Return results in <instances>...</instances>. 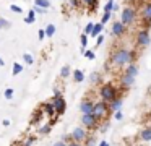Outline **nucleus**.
<instances>
[{"label": "nucleus", "instance_id": "nucleus-5", "mask_svg": "<svg viewBox=\"0 0 151 146\" xmlns=\"http://www.w3.org/2000/svg\"><path fill=\"white\" fill-rule=\"evenodd\" d=\"M93 114L94 115H98L99 119H106V117L111 115V110H109V104L104 102V101H98V102H94V110H93Z\"/></svg>", "mask_w": 151, "mask_h": 146}, {"label": "nucleus", "instance_id": "nucleus-21", "mask_svg": "<svg viewBox=\"0 0 151 146\" xmlns=\"http://www.w3.org/2000/svg\"><path fill=\"white\" fill-rule=\"evenodd\" d=\"M89 83H91L93 86H94V84H99V83H101V75L96 73V71H94V73H91V76H89Z\"/></svg>", "mask_w": 151, "mask_h": 146}, {"label": "nucleus", "instance_id": "nucleus-44", "mask_svg": "<svg viewBox=\"0 0 151 146\" xmlns=\"http://www.w3.org/2000/svg\"><path fill=\"white\" fill-rule=\"evenodd\" d=\"M34 12H36V13H44V12H46V10H42V8H39V6H36V5H34Z\"/></svg>", "mask_w": 151, "mask_h": 146}, {"label": "nucleus", "instance_id": "nucleus-6", "mask_svg": "<svg viewBox=\"0 0 151 146\" xmlns=\"http://www.w3.org/2000/svg\"><path fill=\"white\" fill-rule=\"evenodd\" d=\"M150 42H151L150 29L141 28L140 31L137 32V45H138L140 49H145V47H148V45H150Z\"/></svg>", "mask_w": 151, "mask_h": 146}, {"label": "nucleus", "instance_id": "nucleus-20", "mask_svg": "<svg viewBox=\"0 0 151 146\" xmlns=\"http://www.w3.org/2000/svg\"><path fill=\"white\" fill-rule=\"evenodd\" d=\"M102 26H104V24H102L101 21L96 23V24H94V29H93V32H91L93 37H96V36H101V32H102Z\"/></svg>", "mask_w": 151, "mask_h": 146}, {"label": "nucleus", "instance_id": "nucleus-47", "mask_svg": "<svg viewBox=\"0 0 151 146\" xmlns=\"http://www.w3.org/2000/svg\"><path fill=\"white\" fill-rule=\"evenodd\" d=\"M2 125H4V127H8V125H10V120H8V119H5L4 122H2Z\"/></svg>", "mask_w": 151, "mask_h": 146}, {"label": "nucleus", "instance_id": "nucleus-28", "mask_svg": "<svg viewBox=\"0 0 151 146\" xmlns=\"http://www.w3.org/2000/svg\"><path fill=\"white\" fill-rule=\"evenodd\" d=\"M50 128H52V123H46L44 127H41V128H39V133H42V135H47V133L50 132Z\"/></svg>", "mask_w": 151, "mask_h": 146}, {"label": "nucleus", "instance_id": "nucleus-30", "mask_svg": "<svg viewBox=\"0 0 151 146\" xmlns=\"http://www.w3.org/2000/svg\"><path fill=\"white\" fill-rule=\"evenodd\" d=\"M10 26H12V23L8 21V19L0 18V29H7V28H10Z\"/></svg>", "mask_w": 151, "mask_h": 146}, {"label": "nucleus", "instance_id": "nucleus-49", "mask_svg": "<svg viewBox=\"0 0 151 146\" xmlns=\"http://www.w3.org/2000/svg\"><path fill=\"white\" fill-rule=\"evenodd\" d=\"M4 65H5V60H4L2 57H0V67H4Z\"/></svg>", "mask_w": 151, "mask_h": 146}, {"label": "nucleus", "instance_id": "nucleus-48", "mask_svg": "<svg viewBox=\"0 0 151 146\" xmlns=\"http://www.w3.org/2000/svg\"><path fill=\"white\" fill-rule=\"evenodd\" d=\"M67 146H83L81 143H76V141H73V143H70V145H67Z\"/></svg>", "mask_w": 151, "mask_h": 146}, {"label": "nucleus", "instance_id": "nucleus-36", "mask_svg": "<svg viewBox=\"0 0 151 146\" xmlns=\"http://www.w3.org/2000/svg\"><path fill=\"white\" fill-rule=\"evenodd\" d=\"M109 19H111V13H104L101 18V23L102 24H106V23H109Z\"/></svg>", "mask_w": 151, "mask_h": 146}, {"label": "nucleus", "instance_id": "nucleus-24", "mask_svg": "<svg viewBox=\"0 0 151 146\" xmlns=\"http://www.w3.org/2000/svg\"><path fill=\"white\" fill-rule=\"evenodd\" d=\"M98 3H99V0H88L86 6H88V10H89V12H94V10L98 8Z\"/></svg>", "mask_w": 151, "mask_h": 146}, {"label": "nucleus", "instance_id": "nucleus-40", "mask_svg": "<svg viewBox=\"0 0 151 146\" xmlns=\"http://www.w3.org/2000/svg\"><path fill=\"white\" fill-rule=\"evenodd\" d=\"M85 57L89 58V60H93V58H94V52L93 50H85Z\"/></svg>", "mask_w": 151, "mask_h": 146}, {"label": "nucleus", "instance_id": "nucleus-1", "mask_svg": "<svg viewBox=\"0 0 151 146\" xmlns=\"http://www.w3.org/2000/svg\"><path fill=\"white\" fill-rule=\"evenodd\" d=\"M111 63H114L117 68H122L125 65L135 63V54L132 50H128L127 47H119L112 52L111 55Z\"/></svg>", "mask_w": 151, "mask_h": 146}, {"label": "nucleus", "instance_id": "nucleus-34", "mask_svg": "<svg viewBox=\"0 0 151 146\" xmlns=\"http://www.w3.org/2000/svg\"><path fill=\"white\" fill-rule=\"evenodd\" d=\"M13 97V89L12 88H7L5 89V99H12Z\"/></svg>", "mask_w": 151, "mask_h": 146}, {"label": "nucleus", "instance_id": "nucleus-16", "mask_svg": "<svg viewBox=\"0 0 151 146\" xmlns=\"http://www.w3.org/2000/svg\"><path fill=\"white\" fill-rule=\"evenodd\" d=\"M125 75H128V76H132V78H135L138 75V65L137 63H130V65H127V68H125V71H124Z\"/></svg>", "mask_w": 151, "mask_h": 146}, {"label": "nucleus", "instance_id": "nucleus-17", "mask_svg": "<svg viewBox=\"0 0 151 146\" xmlns=\"http://www.w3.org/2000/svg\"><path fill=\"white\" fill-rule=\"evenodd\" d=\"M85 80V73L81 70H73V81L75 83H83Z\"/></svg>", "mask_w": 151, "mask_h": 146}, {"label": "nucleus", "instance_id": "nucleus-41", "mask_svg": "<svg viewBox=\"0 0 151 146\" xmlns=\"http://www.w3.org/2000/svg\"><path fill=\"white\" fill-rule=\"evenodd\" d=\"M37 34H39V36H37V37H39V41H42L44 36H46V29H39V31H37Z\"/></svg>", "mask_w": 151, "mask_h": 146}, {"label": "nucleus", "instance_id": "nucleus-38", "mask_svg": "<svg viewBox=\"0 0 151 146\" xmlns=\"http://www.w3.org/2000/svg\"><path fill=\"white\" fill-rule=\"evenodd\" d=\"M60 96H62V89L59 86H55L54 88V97H60Z\"/></svg>", "mask_w": 151, "mask_h": 146}, {"label": "nucleus", "instance_id": "nucleus-42", "mask_svg": "<svg viewBox=\"0 0 151 146\" xmlns=\"http://www.w3.org/2000/svg\"><path fill=\"white\" fill-rule=\"evenodd\" d=\"M122 119H124V114H122L120 110H119V112H115V120H119V122H120Z\"/></svg>", "mask_w": 151, "mask_h": 146}, {"label": "nucleus", "instance_id": "nucleus-7", "mask_svg": "<svg viewBox=\"0 0 151 146\" xmlns=\"http://www.w3.org/2000/svg\"><path fill=\"white\" fill-rule=\"evenodd\" d=\"M72 136H73V141L81 143V145H83V143L89 138L88 128H85V127H75V128H73V132H72Z\"/></svg>", "mask_w": 151, "mask_h": 146}, {"label": "nucleus", "instance_id": "nucleus-11", "mask_svg": "<svg viewBox=\"0 0 151 146\" xmlns=\"http://www.w3.org/2000/svg\"><path fill=\"white\" fill-rule=\"evenodd\" d=\"M52 104H54V107H55L57 117H60L63 112H65V109H67V102H65V99H63V96H60V97H54V99H52Z\"/></svg>", "mask_w": 151, "mask_h": 146}, {"label": "nucleus", "instance_id": "nucleus-9", "mask_svg": "<svg viewBox=\"0 0 151 146\" xmlns=\"http://www.w3.org/2000/svg\"><path fill=\"white\" fill-rule=\"evenodd\" d=\"M80 110H81V115H89V114H93V110H94V101L85 97V99L80 102Z\"/></svg>", "mask_w": 151, "mask_h": 146}, {"label": "nucleus", "instance_id": "nucleus-29", "mask_svg": "<svg viewBox=\"0 0 151 146\" xmlns=\"http://www.w3.org/2000/svg\"><path fill=\"white\" fill-rule=\"evenodd\" d=\"M112 10H114V0H109L104 5V13H111Z\"/></svg>", "mask_w": 151, "mask_h": 146}, {"label": "nucleus", "instance_id": "nucleus-3", "mask_svg": "<svg viewBox=\"0 0 151 146\" xmlns=\"http://www.w3.org/2000/svg\"><path fill=\"white\" fill-rule=\"evenodd\" d=\"M120 21L125 26H133L135 21H137V8L132 5H127L120 13Z\"/></svg>", "mask_w": 151, "mask_h": 146}, {"label": "nucleus", "instance_id": "nucleus-33", "mask_svg": "<svg viewBox=\"0 0 151 146\" xmlns=\"http://www.w3.org/2000/svg\"><path fill=\"white\" fill-rule=\"evenodd\" d=\"M62 141H63V143H67V145L73 143V136H72V133H70V135H68V133H67V135H63V136H62Z\"/></svg>", "mask_w": 151, "mask_h": 146}, {"label": "nucleus", "instance_id": "nucleus-26", "mask_svg": "<svg viewBox=\"0 0 151 146\" xmlns=\"http://www.w3.org/2000/svg\"><path fill=\"white\" fill-rule=\"evenodd\" d=\"M12 70H13L12 73H13L15 76H17V75H20L21 71H23V67H21L20 63H17V62H15V63H13V68H12Z\"/></svg>", "mask_w": 151, "mask_h": 146}, {"label": "nucleus", "instance_id": "nucleus-15", "mask_svg": "<svg viewBox=\"0 0 151 146\" xmlns=\"http://www.w3.org/2000/svg\"><path fill=\"white\" fill-rule=\"evenodd\" d=\"M140 140L141 141H145V143H150L151 141V127H145L143 130L140 132Z\"/></svg>", "mask_w": 151, "mask_h": 146}, {"label": "nucleus", "instance_id": "nucleus-12", "mask_svg": "<svg viewBox=\"0 0 151 146\" xmlns=\"http://www.w3.org/2000/svg\"><path fill=\"white\" fill-rule=\"evenodd\" d=\"M133 84H135V78L128 76V75H125V73L120 75V88H124V89H130Z\"/></svg>", "mask_w": 151, "mask_h": 146}, {"label": "nucleus", "instance_id": "nucleus-35", "mask_svg": "<svg viewBox=\"0 0 151 146\" xmlns=\"http://www.w3.org/2000/svg\"><path fill=\"white\" fill-rule=\"evenodd\" d=\"M10 10L13 13H21V12H23V10H21V6L20 5H15V3H13V5H10Z\"/></svg>", "mask_w": 151, "mask_h": 146}, {"label": "nucleus", "instance_id": "nucleus-10", "mask_svg": "<svg viewBox=\"0 0 151 146\" xmlns=\"http://www.w3.org/2000/svg\"><path fill=\"white\" fill-rule=\"evenodd\" d=\"M111 31H112V36H114V37H122V36L127 32V26L119 19V21L112 23V29H111Z\"/></svg>", "mask_w": 151, "mask_h": 146}, {"label": "nucleus", "instance_id": "nucleus-23", "mask_svg": "<svg viewBox=\"0 0 151 146\" xmlns=\"http://www.w3.org/2000/svg\"><path fill=\"white\" fill-rule=\"evenodd\" d=\"M80 42H81V52L85 54V47L88 45V34H85V32H83V34L80 36Z\"/></svg>", "mask_w": 151, "mask_h": 146}, {"label": "nucleus", "instance_id": "nucleus-51", "mask_svg": "<svg viewBox=\"0 0 151 146\" xmlns=\"http://www.w3.org/2000/svg\"><path fill=\"white\" fill-rule=\"evenodd\" d=\"M125 2H133V0H125Z\"/></svg>", "mask_w": 151, "mask_h": 146}, {"label": "nucleus", "instance_id": "nucleus-18", "mask_svg": "<svg viewBox=\"0 0 151 146\" xmlns=\"http://www.w3.org/2000/svg\"><path fill=\"white\" fill-rule=\"evenodd\" d=\"M34 21H36V12H34V10L31 8V10H29V13H28V16L24 18V23H26V24H33Z\"/></svg>", "mask_w": 151, "mask_h": 146}, {"label": "nucleus", "instance_id": "nucleus-22", "mask_svg": "<svg viewBox=\"0 0 151 146\" xmlns=\"http://www.w3.org/2000/svg\"><path fill=\"white\" fill-rule=\"evenodd\" d=\"M70 73H72V71H70V65H63L62 70H60V78H63V80H65V78L70 76Z\"/></svg>", "mask_w": 151, "mask_h": 146}, {"label": "nucleus", "instance_id": "nucleus-39", "mask_svg": "<svg viewBox=\"0 0 151 146\" xmlns=\"http://www.w3.org/2000/svg\"><path fill=\"white\" fill-rule=\"evenodd\" d=\"M94 143H96V138H94V136H89V138L86 140V146H94Z\"/></svg>", "mask_w": 151, "mask_h": 146}, {"label": "nucleus", "instance_id": "nucleus-43", "mask_svg": "<svg viewBox=\"0 0 151 146\" xmlns=\"http://www.w3.org/2000/svg\"><path fill=\"white\" fill-rule=\"evenodd\" d=\"M52 146H67V143H63L62 140H60V141H55V143H54Z\"/></svg>", "mask_w": 151, "mask_h": 146}, {"label": "nucleus", "instance_id": "nucleus-25", "mask_svg": "<svg viewBox=\"0 0 151 146\" xmlns=\"http://www.w3.org/2000/svg\"><path fill=\"white\" fill-rule=\"evenodd\" d=\"M55 34V26L54 24H47L46 26V36L47 37H50V36H54Z\"/></svg>", "mask_w": 151, "mask_h": 146}, {"label": "nucleus", "instance_id": "nucleus-8", "mask_svg": "<svg viewBox=\"0 0 151 146\" xmlns=\"http://www.w3.org/2000/svg\"><path fill=\"white\" fill-rule=\"evenodd\" d=\"M141 21H143V28L145 29H150L151 26V2L146 3L141 10Z\"/></svg>", "mask_w": 151, "mask_h": 146}, {"label": "nucleus", "instance_id": "nucleus-46", "mask_svg": "<svg viewBox=\"0 0 151 146\" xmlns=\"http://www.w3.org/2000/svg\"><path fill=\"white\" fill-rule=\"evenodd\" d=\"M98 146H109V143L106 141V140H101V141H99V145Z\"/></svg>", "mask_w": 151, "mask_h": 146}, {"label": "nucleus", "instance_id": "nucleus-45", "mask_svg": "<svg viewBox=\"0 0 151 146\" xmlns=\"http://www.w3.org/2000/svg\"><path fill=\"white\" fill-rule=\"evenodd\" d=\"M102 42H104V36L101 34V36H98V45H101Z\"/></svg>", "mask_w": 151, "mask_h": 146}, {"label": "nucleus", "instance_id": "nucleus-19", "mask_svg": "<svg viewBox=\"0 0 151 146\" xmlns=\"http://www.w3.org/2000/svg\"><path fill=\"white\" fill-rule=\"evenodd\" d=\"M34 5L39 6V8H42V10L50 8V2H49V0H34Z\"/></svg>", "mask_w": 151, "mask_h": 146}, {"label": "nucleus", "instance_id": "nucleus-2", "mask_svg": "<svg viewBox=\"0 0 151 146\" xmlns=\"http://www.w3.org/2000/svg\"><path fill=\"white\" fill-rule=\"evenodd\" d=\"M99 97L107 104H112L119 97V89L114 83H102L99 88Z\"/></svg>", "mask_w": 151, "mask_h": 146}, {"label": "nucleus", "instance_id": "nucleus-32", "mask_svg": "<svg viewBox=\"0 0 151 146\" xmlns=\"http://www.w3.org/2000/svg\"><path fill=\"white\" fill-rule=\"evenodd\" d=\"M93 29H94V23H88V24H86V28H85V34H89L91 36V32H93Z\"/></svg>", "mask_w": 151, "mask_h": 146}, {"label": "nucleus", "instance_id": "nucleus-27", "mask_svg": "<svg viewBox=\"0 0 151 146\" xmlns=\"http://www.w3.org/2000/svg\"><path fill=\"white\" fill-rule=\"evenodd\" d=\"M42 114H44V112H41V110H34V115H33V119H31V123L39 122V119L42 117Z\"/></svg>", "mask_w": 151, "mask_h": 146}, {"label": "nucleus", "instance_id": "nucleus-37", "mask_svg": "<svg viewBox=\"0 0 151 146\" xmlns=\"http://www.w3.org/2000/svg\"><path fill=\"white\" fill-rule=\"evenodd\" d=\"M68 3L73 6V8H78L80 3H81V0H68Z\"/></svg>", "mask_w": 151, "mask_h": 146}, {"label": "nucleus", "instance_id": "nucleus-50", "mask_svg": "<svg viewBox=\"0 0 151 146\" xmlns=\"http://www.w3.org/2000/svg\"><path fill=\"white\" fill-rule=\"evenodd\" d=\"M81 3H85V5H86V3H88V0H81Z\"/></svg>", "mask_w": 151, "mask_h": 146}, {"label": "nucleus", "instance_id": "nucleus-31", "mask_svg": "<svg viewBox=\"0 0 151 146\" xmlns=\"http://www.w3.org/2000/svg\"><path fill=\"white\" fill-rule=\"evenodd\" d=\"M23 60L26 62L28 65H33V63H34V58H33V55H31V54H28V52H26V54H23Z\"/></svg>", "mask_w": 151, "mask_h": 146}, {"label": "nucleus", "instance_id": "nucleus-14", "mask_svg": "<svg viewBox=\"0 0 151 146\" xmlns=\"http://www.w3.org/2000/svg\"><path fill=\"white\" fill-rule=\"evenodd\" d=\"M42 109H44V114H46L47 117H55L57 112H55V107H54L52 102H46L42 104Z\"/></svg>", "mask_w": 151, "mask_h": 146}, {"label": "nucleus", "instance_id": "nucleus-4", "mask_svg": "<svg viewBox=\"0 0 151 146\" xmlns=\"http://www.w3.org/2000/svg\"><path fill=\"white\" fill-rule=\"evenodd\" d=\"M81 123L85 128L88 130H99V125H101V119L94 114H89V115H81Z\"/></svg>", "mask_w": 151, "mask_h": 146}, {"label": "nucleus", "instance_id": "nucleus-13", "mask_svg": "<svg viewBox=\"0 0 151 146\" xmlns=\"http://www.w3.org/2000/svg\"><path fill=\"white\" fill-rule=\"evenodd\" d=\"M122 104H124V99H122V96H119L112 104H109V110H111V114L112 112H119V110L122 109Z\"/></svg>", "mask_w": 151, "mask_h": 146}]
</instances>
